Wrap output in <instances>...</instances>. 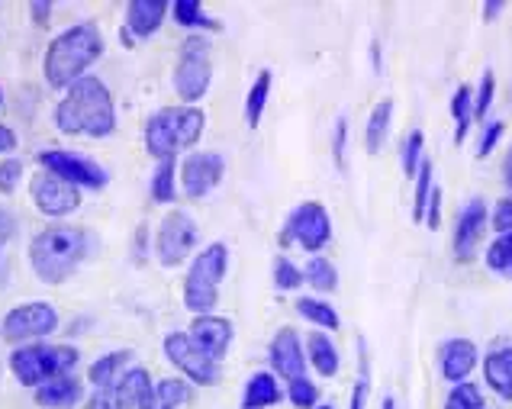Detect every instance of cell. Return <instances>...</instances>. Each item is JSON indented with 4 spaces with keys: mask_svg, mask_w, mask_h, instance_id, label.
<instances>
[{
    "mask_svg": "<svg viewBox=\"0 0 512 409\" xmlns=\"http://www.w3.org/2000/svg\"><path fill=\"white\" fill-rule=\"evenodd\" d=\"M10 236H13V216L7 210H0V248H4Z\"/></svg>",
    "mask_w": 512,
    "mask_h": 409,
    "instance_id": "obj_48",
    "label": "cell"
},
{
    "mask_svg": "<svg viewBox=\"0 0 512 409\" xmlns=\"http://www.w3.org/2000/svg\"><path fill=\"white\" fill-rule=\"evenodd\" d=\"M55 123L65 136H110L116 129V107L107 84L91 75L75 81L62 97V104L55 107Z\"/></svg>",
    "mask_w": 512,
    "mask_h": 409,
    "instance_id": "obj_1",
    "label": "cell"
},
{
    "mask_svg": "<svg viewBox=\"0 0 512 409\" xmlns=\"http://www.w3.org/2000/svg\"><path fill=\"white\" fill-rule=\"evenodd\" d=\"M78 358V348L71 345H23L10 355V371L23 387H42L55 377H65Z\"/></svg>",
    "mask_w": 512,
    "mask_h": 409,
    "instance_id": "obj_6",
    "label": "cell"
},
{
    "mask_svg": "<svg viewBox=\"0 0 512 409\" xmlns=\"http://www.w3.org/2000/svg\"><path fill=\"white\" fill-rule=\"evenodd\" d=\"M213 78L210 68V42L200 36H190L181 46V58H178V71H174V91H178L181 100L194 104L203 94H207Z\"/></svg>",
    "mask_w": 512,
    "mask_h": 409,
    "instance_id": "obj_7",
    "label": "cell"
},
{
    "mask_svg": "<svg viewBox=\"0 0 512 409\" xmlns=\"http://www.w3.org/2000/svg\"><path fill=\"white\" fill-rule=\"evenodd\" d=\"M451 116H455V142L461 145L474 123V91L467 84H461L451 97Z\"/></svg>",
    "mask_w": 512,
    "mask_h": 409,
    "instance_id": "obj_27",
    "label": "cell"
},
{
    "mask_svg": "<svg viewBox=\"0 0 512 409\" xmlns=\"http://www.w3.org/2000/svg\"><path fill=\"white\" fill-rule=\"evenodd\" d=\"M432 232L438 229V223H442V187H432V194H429V203H426V219H422Z\"/></svg>",
    "mask_w": 512,
    "mask_h": 409,
    "instance_id": "obj_44",
    "label": "cell"
},
{
    "mask_svg": "<svg viewBox=\"0 0 512 409\" xmlns=\"http://www.w3.org/2000/svg\"><path fill=\"white\" fill-rule=\"evenodd\" d=\"M152 390V377L145 368H129L120 381L110 387H97L94 397L84 403V409H139L142 397Z\"/></svg>",
    "mask_w": 512,
    "mask_h": 409,
    "instance_id": "obj_12",
    "label": "cell"
},
{
    "mask_svg": "<svg viewBox=\"0 0 512 409\" xmlns=\"http://www.w3.org/2000/svg\"><path fill=\"white\" fill-rule=\"evenodd\" d=\"M303 281H306V277H303V271L294 268V261H287V258L274 261V284L281 290H297Z\"/></svg>",
    "mask_w": 512,
    "mask_h": 409,
    "instance_id": "obj_40",
    "label": "cell"
},
{
    "mask_svg": "<svg viewBox=\"0 0 512 409\" xmlns=\"http://www.w3.org/2000/svg\"><path fill=\"white\" fill-rule=\"evenodd\" d=\"M371 62H374V71H380V42H371Z\"/></svg>",
    "mask_w": 512,
    "mask_h": 409,
    "instance_id": "obj_52",
    "label": "cell"
},
{
    "mask_svg": "<svg viewBox=\"0 0 512 409\" xmlns=\"http://www.w3.org/2000/svg\"><path fill=\"white\" fill-rule=\"evenodd\" d=\"M287 397H290V403H294L297 409H316L319 390H316V384L306 381V377H300V381L287 384Z\"/></svg>",
    "mask_w": 512,
    "mask_h": 409,
    "instance_id": "obj_38",
    "label": "cell"
},
{
    "mask_svg": "<svg viewBox=\"0 0 512 409\" xmlns=\"http://www.w3.org/2000/svg\"><path fill=\"white\" fill-rule=\"evenodd\" d=\"M493 229L500 232V236H506V232H512V200H500L493 210Z\"/></svg>",
    "mask_w": 512,
    "mask_h": 409,
    "instance_id": "obj_45",
    "label": "cell"
},
{
    "mask_svg": "<svg viewBox=\"0 0 512 409\" xmlns=\"http://www.w3.org/2000/svg\"><path fill=\"white\" fill-rule=\"evenodd\" d=\"M316 409H332V406H316Z\"/></svg>",
    "mask_w": 512,
    "mask_h": 409,
    "instance_id": "obj_54",
    "label": "cell"
},
{
    "mask_svg": "<svg viewBox=\"0 0 512 409\" xmlns=\"http://www.w3.org/2000/svg\"><path fill=\"white\" fill-rule=\"evenodd\" d=\"M226 174V162L223 155L216 152H194L184 158L181 165V184H184V194L187 197H207L213 187L223 181Z\"/></svg>",
    "mask_w": 512,
    "mask_h": 409,
    "instance_id": "obj_15",
    "label": "cell"
},
{
    "mask_svg": "<svg viewBox=\"0 0 512 409\" xmlns=\"http://www.w3.org/2000/svg\"><path fill=\"white\" fill-rule=\"evenodd\" d=\"M345 152H348V120L339 116V120H335V136H332V158H335V168L339 171H348Z\"/></svg>",
    "mask_w": 512,
    "mask_h": 409,
    "instance_id": "obj_41",
    "label": "cell"
},
{
    "mask_svg": "<svg viewBox=\"0 0 512 409\" xmlns=\"http://www.w3.org/2000/svg\"><path fill=\"white\" fill-rule=\"evenodd\" d=\"M133 361V352H113V355H104L100 361L91 364V371H87V381H91L94 387H110L116 384L120 377L126 374L123 368Z\"/></svg>",
    "mask_w": 512,
    "mask_h": 409,
    "instance_id": "obj_26",
    "label": "cell"
},
{
    "mask_svg": "<svg viewBox=\"0 0 512 409\" xmlns=\"http://www.w3.org/2000/svg\"><path fill=\"white\" fill-rule=\"evenodd\" d=\"M165 355L168 361L178 368L187 381H194L200 387H216L219 377H223V368H219V361L210 358L203 348L190 339L187 332H171L165 335Z\"/></svg>",
    "mask_w": 512,
    "mask_h": 409,
    "instance_id": "obj_8",
    "label": "cell"
},
{
    "mask_svg": "<svg viewBox=\"0 0 512 409\" xmlns=\"http://www.w3.org/2000/svg\"><path fill=\"white\" fill-rule=\"evenodd\" d=\"M506 133V123H490L487 129H484V139H480V145H477V158H487L493 149H496V142H500V136Z\"/></svg>",
    "mask_w": 512,
    "mask_h": 409,
    "instance_id": "obj_43",
    "label": "cell"
},
{
    "mask_svg": "<svg viewBox=\"0 0 512 409\" xmlns=\"http://www.w3.org/2000/svg\"><path fill=\"white\" fill-rule=\"evenodd\" d=\"M174 174H178V162H174V158H165V162L155 168V178H152L155 203H171L174 200Z\"/></svg>",
    "mask_w": 512,
    "mask_h": 409,
    "instance_id": "obj_32",
    "label": "cell"
},
{
    "mask_svg": "<svg viewBox=\"0 0 512 409\" xmlns=\"http://www.w3.org/2000/svg\"><path fill=\"white\" fill-rule=\"evenodd\" d=\"M487 268L503 274V277H512V232H506V236H500L487 252Z\"/></svg>",
    "mask_w": 512,
    "mask_h": 409,
    "instance_id": "obj_35",
    "label": "cell"
},
{
    "mask_svg": "<svg viewBox=\"0 0 512 409\" xmlns=\"http://www.w3.org/2000/svg\"><path fill=\"white\" fill-rule=\"evenodd\" d=\"M165 10H168L165 0H133L126 10V23L136 36H152L162 26Z\"/></svg>",
    "mask_w": 512,
    "mask_h": 409,
    "instance_id": "obj_22",
    "label": "cell"
},
{
    "mask_svg": "<svg viewBox=\"0 0 512 409\" xmlns=\"http://www.w3.org/2000/svg\"><path fill=\"white\" fill-rule=\"evenodd\" d=\"M81 384L75 377H55V381L36 387V403L39 406H49V409H68V406H78L81 400Z\"/></svg>",
    "mask_w": 512,
    "mask_h": 409,
    "instance_id": "obj_21",
    "label": "cell"
},
{
    "mask_svg": "<svg viewBox=\"0 0 512 409\" xmlns=\"http://www.w3.org/2000/svg\"><path fill=\"white\" fill-rule=\"evenodd\" d=\"M174 17H178L181 26H200V29H219L216 20H210L207 13H203L200 0H178L174 4Z\"/></svg>",
    "mask_w": 512,
    "mask_h": 409,
    "instance_id": "obj_36",
    "label": "cell"
},
{
    "mask_svg": "<svg viewBox=\"0 0 512 409\" xmlns=\"http://www.w3.org/2000/svg\"><path fill=\"white\" fill-rule=\"evenodd\" d=\"M91 239L78 226H49L29 245V265L42 284H62L84 261Z\"/></svg>",
    "mask_w": 512,
    "mask_h": 409,
    "instance_id": "obj_3",
    "label": "cell"
},
{
    "mask_svg": "<svg viewBox=\"0 0 512 409\" xmlns=\"http://www.w3.org/2000/svg\"><path fill=\"white\" fill-rule=\"evenodd\" d=\"M487 226H490V213H487V203L474 197L458 216V226H455V258L458 261H474L480 242L487 236Z\"/></svg>",
    "mask_w": 512,
    "mask_h": 409,
    "instance_id": "obj_16",
    "label": "cell"
},
{
    "mask_svg": "<svg viewBox=\"0 0 512 409\" xmlns=\"http://www.w3.org/2000/svg\"><path fill=\"white\" fill-rule=\"evenodd\" d=\"M303 277H306V281H310L316 290H323V294H329V290L339 287V271H335V265H332L329 258H319V255L306 261Z\"/></svg>",
    "mask_w": 512,
    "mask_h": 409,
    "instance_id": "obj_30",
    "label": "cell"
},
{
    "mask_svg": "<svg viewBox=\"0 0 512 409\" xmlns=\"http://www.w3.org/2000/svg\"><path fill=\"white\" fill-rule=\"evenodd\" d=\"M197 245V223L184 210H171L155 236V255L165 268H178Z\"/></svg>",
    "mask_w": 512,
    "mask_h": 409,
    "instance_id": "obj_10",
    "label": "cell"
},
{
    "mask_svg": "<svg viewBox=\"0 0 512 409\" xmlns=\"http://www.w3.org/2000/svg\"><path fill=\"white\" fill-rule=\"evenodd\" d=\"M484 377L490 390H496L506 403H512V345L493 348L484 361Z\"/></svg>",
    "mask_w": 512,
    "mask_h": 409,
    "instance_id": "obj_20",
    "label": "cell"
},
{
    "mask_svg": "<svg viewBox=\"0 0 512 409\" xmlns=\"http://www.w3.org/2000/svg\"><path fill=\"white\" fill-rule=\"evenodd\" d=\"M207 116L197 107H165L145 126V149L152 158H174L181 149H190L203 136Z\"/></svg>",
    "mask_w": 512,
    "mask_h": 409,
    "instance_id": "obj_4",
    "label": "cell"
},
{
    "mask_svg": "<svg viewBox=\"0 0 512 409\" xmlns=\"http://www.w3.org/2000/svg\"><path fill=\"white\" fill-rule=\"evenodd\" d=\"M329 239H332V219L323 203H313V200L300 203V207L290 213L287 226L281 232V245L297 242L306 252H319Z\"/></svg>",
    "mask_w": 512,
    "mask_h": 409,
    "instance_id": "obj_9",
    "label": "cell"
},
{
    "mask_svg": "<svg viewBox=\"0 0 512 409\" xmlns=\"http://www.w3.org/2000/svg\"><path fill=\"white\" fill-rule=\"evenodd\" d=\"M23 178V162L10 158V162H0V194H13Z\"/></svg>",
    "mask_w": 512,
    "mask_h": 409,
    "instance_id": "obj_42",
    "label": "cell"
},
{
    "mask_svg": "<svg viewBox=\"0 0 512 409\" xmlns=\"http://www.w3.org/2000/svg\"><path fill=\"white\" fill-rule=\"evenodd\" d=\"M503 10H506V4H503V0H490V4H484V17H487V20H496V17H500Z\"/></svg>",
    "mask_w": 512,
    "mask_h": 409,
    "instance_id": "obj_49",
    "label": "cell"
},
{
    "mask_svg": "<svg viewBox=\"0 0 512 409\" xmlns=\"http://www.w3.org/2000/svg\"><path fill=\"white\" fill-rule=\"evenodd\" d=\"M297 313L303 319H310V323H316L319 329H339L342 319L339 313H335V306L326 303V300H316V297H300L297 300Z\"/></svg>",
    "mask_w": 512,
    "mask_h": 409,
    "instance_id": "obj_29",
    "label": "cell"
},
{
    "mask_svg": "<svg viewBox=\"0 0 512 409\" xmlns=\"http://www.w3.org/2000/svg\"><path fill=\"white\" fill-rule=\"evenodd\" d=\"M33 13H36V23H46V17L52 13V4H33Z\"/></svg>",
    "mask_w": 512,
    "mask_h": 409,
    "instance_id": "obj_50",
    "label": "cell"
},
{
    "mask_svg": "<svg viewBox=\"0 0 512 409\" xmlns=\"http://www.w3.org/2000/svg\"><path fill=\"white\" fill-rule=\"evenodd\" d=\"M4 339L7 342H29V339H42L58 329V313L49 303L33 300L23 306H13V310L4 316Z\"/></svg>",
    "mask_w": 512,
    "mask_h": 409,
    "instance_id": "obj_11",
    "label": "cell"
},
{
    "mask_svg": "<svg viewBox=\"0 0 512 409\" xmlns=\"http://www.w3.org/2000/svg\"><path fill=\"white\" fill-rule=\"evenodd\" d=\"M39 165H42V171H49L55 178H62L75 187H94V191L97 187H107V171L94 162H87L81 155H71L62 149H46V152H39Z\"/></svg>",
    "mask_w": 512,
    "mask_h": 409,
    "instance_id": "obj_13",
    "label": "cell"
},
{
    "mask_svg": "<svg viewBox=\"0 0 512 409\" xmlns=\"http://www.w3.org/2000/svg\"><path fill=\"white\" fill-rule=\"evenodd\" d=\"M29 197H33L36 210L46 216H68L71 210L81 207V191L75 184H68L62 178H55L49 171H39L29 181Z\"/></svg>",
    "mask_w": 512,
    "mask_h": 409,
    "instance_id": "obj_14",
    "label": "cell"
},
{
    "mask_svg": "<svg viewBox=\"0 0 512 409\" xmlns=\"http://www.w3.org/2000/svg\"><path fill=\"white\" fill-rule=\"evenodd\" d=\"M484 393H480L477 384L464 381V384H455L445 400V409H484Z\"/></svg>",
    "mask_w": 512,
    "mask_h": 409,
    "instance_id": "obj_33",
    "label": "cell"
},
{
    "mask_svg": "<svg viewBox=\"0 0 512 409\" xmlns=\"http://www.w3.org/2000/svg\"><path fill=\"white\" fill-rule=\"evenodd\" d=\"M438 364L448 384H464L477 368V345L471 339H448L438 348Z\"/></svg>",
    "mask_w": 512,
    "mask_h": 409,
    "instance_id": "obj_18",
    "label": "cell"
},
{
    "mask_svg": "<svg viewBox=\"0 0 512 409\" xmlns=\"http://www.w3.org/2000/svg\"><path fill=\"white\" fill-rule=\"evenodd\" d=\"M493 91H496V78H493V71L487 68L484 78H480V87L474 91V120H484V116L490 113Z\"/></svg>",
    "mask_w": 512,
    "mask_h": 409,
    "instance_id": "obj_39",
    "label": "cell"
},
{
    "mask_svg": "<svg viewBox=\"0 0 512 409\" xmlns=\"http://www.w3.org/2000/svg\"><path fill=\"white\" fill-rule=\"evenodd\" d=\"M380 409H397V403H393V397H384V403H380Z\"/></svg>",
    "mask_w": 512,
    "mask_h": 409,
    "instance_id": "obj_53",
    "label": "cell"
},
{
    "mask_svg": "<svg viewBox=\"0 0 512 409\" xmlns=\"http://www.w3.org/2000/svg\"><path fill=\"white\" fill-rule=\"evenodd\" d=\"M0 100H4V94H0Z\"/></svg>",
    "mask_w": 512,
    "mask_h": 409,
    "instance_id": "obj_55",
    "label": "cell"
},
{
    "mask_svg": "<svg viewBox=\"0 0 512 409\" xmlns=\"http://www.w3.org/2000/svg\"><path fill=\"white\" fill-rule=\"evenodd\" d=\"M13 149H17V133L0 123V152H13Z\"/></svg>",
    "mask_w": 512,
    "mask_h": 409,
    "instance_id": "obj_47",
    "label": "cell"
},
{
    "mask_svg": "<svg viewBox=\"0 0 512 409\" xmlns=\"http://www.w3.org/2000/svg\"><path fill=\"white\" fill-rule=\"evenodd\" d=\"M268 355H271L274 374H281L287 384L306 377V352H303V345H300V335L290 326H284L281 332L274 335Z\"/></svg>",
    "mask_w": 512,
    "mask_h": 409,
    "instance_id": "obj_17",
    "label": "cell"
},
{
    "mask_svg": "<svg viewBox=\"0 0 512 409\" xmlns=\"http://www.w3.org/2000/svg\"><path fill=\"white\" fill-rule=\"evenodd\" d=\"M432 162L422 158V165L416 171V191H413V219L422 223L426 219V203H429V194H432Z\"/></svg>",
    "mask_w": 512,
    "mask_h": 409,
    "instance_id": "obj_31",
    "label": "cell"
},
{
    "mask_svg": "<svg viewBox=\"0 0 512 409\" xmlns=\"http://www.w3.org/2000/svg\"><path fill=\"white\" fill-rule=\"evenodd\" d=\"M190 339H194L203 352L210 358L223 361V355L229 352V342H232V323L223 316H197L194 323H190Z\"/></svg>",
    "mask_w": 512,
    "mask_h": 409,
    "instance_id": "obj_19",
    "label": "cell"
},
{
    "mask_svg": "<svg viewBox=\"0 0 512 409\" xmlns=\"http://www.w3.org/2000/svg\"><path fill=\"white\" fill-rule=\"evenodd\" d=\"M100 55H104V36H100L97 23H78L52 39L42 71H46V81L52 87H71L84 78V71L91 68Z\"/></svg>",
    "mask_w": 512,
    "mask_h": 409,
    "instance_id": "obj_2",
    "label": "cell"
},
{
    "mask_svg": "<svg viewBox=\"0 0 512 409\" xmlns=\"http://www.w3.org/2000/svg\"><path fill=\"white\" fill-rule=\"evenodd\" d=\"M268 94H271V71H258V78L252 84V91H248V100H245V123L248 126H258L261 116H265V104H268Z\"/></svg>",
    "mask_w": 512,
    "mask_h": 409,
    "instance_id": "obj_28",
    "label": "cell"
},
{
    "mask_svg": "<svg viewBox=\"0 0 512 409\" xmlns=\"http://www.w3.org/2000/svg\"><path fill=\"white\" fill-rule=\"evenodd\" d=\"M358 364H361V377H358L355 390H351L348 409H364V403H368V390H371V361H368V345H364V339H358Z\"/></svg>",
    "mask_w": 512,
    "mask_h": 409,
    "instance_id": "obj_34",
    "label": "cell"
},
{
    "mask_svg": "<svg viewBox=\"0 0 512 409\" xmlns=\"http://www.w3.org/2000/svg\"><path fill=\"white\" fill-rule=\"evenodd\" d=\"M229 265V248L223 242L207 245L203 252L194 258V265L187 271L184 281V306L197 316H210L213 306L219 303V284L226 277Z\"/></svg>",
    "mask_w": 512,
    "mask_h": 409,
    "instance_id": "obj_5",
    "label": "cell"
},
{
    "mask_svg": "<svg viewBox=\"0 0 512 409\" xmlns=\"http://www.w3.org/2000/svg\"><path fill=\"white\" fill-rule=\"evenodd\" d=\"M503 181H506V187H509V191H512V149H509L506 162H503Z\"/></svg>",
    "mask_w": 512,
    "mask_h": 409,
    "instance_id": "obj_51",
    "label": "cell"
},
{
    "mask_svg": "<svg viewBox=\"0 0 512 409\" xmlns=\"http://www.w3.org/2000/svg\"><path fill=\"white\" fill-rule=\"evenodd\" d=\"M281 400V387H277V377L268 371H258L248 377L245 384V397H242V409H265Z\"/></svg>",
    "mask_w": 512,
    "mask_h": 409,
    "instance_id": "obj_23",
    "label": "cell"
},
{
    "mask_svg": "<svg viewBox=\"0 0 512 409\" xmlns=\"http://www.w3.org/2000/svg\"><path fill=\"white\" fill-rule=\"evenodd\" d=\"M390 120H393V97L374 104V110L368 116V129H364V149H368L371 155H377L380 145H384V139L390 133Z\"/></svg>",
    "mask_w": 512,
    "mask_h": 409,
    "instance_id": "obj_24",
    "label": "cell"
},
{
    "mask_svg": "<svg viewBox=\"0 0 512 409\" xmlns=\"http://www.w3.org/2000/svg\"><path fill=\"white\" fill-rule=\"evenodd\" d=\"M139 409H171L162 397H158V393H155V384H152V390L149 393H145V397H142V403H139Z\"/></svg>",
    "mask_w": 512,
    "mask_h": 409,
    "instance_id": "obj_46",
    "label": "cell"
},
{
    "mask_svg": "<svg viewBox=\"0 0 512 409\" xmlns=\"http://www.w3.org/2000/svg\"><path fill=\"white\" fill-rule=\"evenodd\" d=\"M422 142H426L422 129H413V133H409L406 142H403V174L409 181H416V171L422 165Z\"/></svg>",
    "mask_w": 512,
    "mask_h": 409,
    "instance_id": "obj_37",
    "label": "cell"
},
{
    "mask_svg": "<svg viewBox=\"0 0 512 409\" xmlns=\"http://www.w3.org/2000/svg\"><path fill=\"white\" fill-rule=\"evenodd\" d=\"M306 355H310V364L323 377L339 374V352H335V342L326 339L323 332H313L310 339H306Z\"/></svg>",
    "mask_w": 512,
    "mask_h": 409,
    "instance_id": "obj_25",
    "label": "cell"
}]
</instances>
